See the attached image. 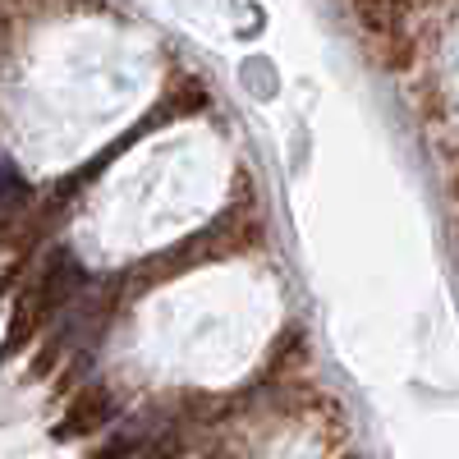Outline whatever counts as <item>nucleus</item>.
Listing matches in <instances>:
<instances>
[{"label": "nucleus", "mask_w": 459, "mask_h": 459, "mask_svg": "<svg viewBox=\"0 0 459 459\" xmlns=\"http://www.w3.org/2000/svg\"><path fill=\"white\" fill-rule=\"evenodd\" d=\"M207 257H212V239L194 235V239L175 244L170 253H157V257L147 262V272H152V276H179V272H188V266H198V262H207Z\"/></svg>", "instance_id": "7ed1b4c3"}, {"label": "nucleus", "mask_w": 459, "mask_h": 459, "mask_svg": "<svg viewBox=\"0 0 459 459\" xmlns=\"http://www.w3.org/2000/svg\"><path fill=\"white\" fill-rule=\"evenodd\" d=\"M179 455V441L170 437V441H157V446H147V450H138L134 459H175Z\"/></svg>", "instance_id": "20e7f679"}, {"label": "nucleus", "mask_w": 459, "mask_h": 459, "mask_svg": "<svg viewBox=\"0 0 459 459\" xmlns=\"http://www.w3.org/2000/svg\"><path fill=\"white\" fill-rule=\"evenodd\" d=\"M110 418V395L101 391V386H92V391H83L79 400L69 404V413H65V423L56 428V437L60 441H69V437H88L92 428H101Z\"/></svg>", "instance_id": "f03ea898"}, {"label": "nucleus", "mask_w": 459, "mask_h": 459, "mask_svg": "<svg viewBox=\"0 0 459 459\" xmlns=\"http://www.w3.org/2000/svg\"><path fill=\"white\" fill-rule=\"evenodd\" d=\"M83 285V272H79V262H74L69 253H60L51 266H47V276L37 281L23 299H19V308H14V322H10V335H5V350L0 354H14V350H23V344L32 340V331L42 326L60 303H69V294Z\"/></svg>", "instance_id": "f257e3e1"}]
</instances>
